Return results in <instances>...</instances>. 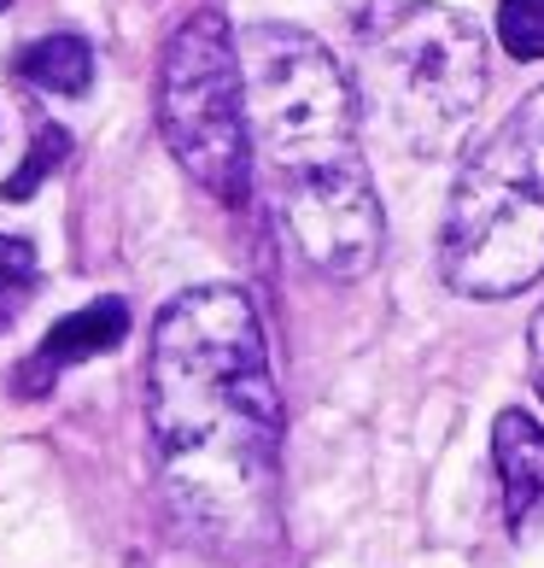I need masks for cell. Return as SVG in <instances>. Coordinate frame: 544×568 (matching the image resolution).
Here are the masks:
<instances>
[{
	"instance_id": "5bb4252c",
	"label": "cell",
	"mask_w": 544,
	"mask_h": 568,
	"mask_svg": "<svg viewBox=\"0 0 544 568\" xmlns=\"http://www.w3.org/2000/svg\"><path fill=\"white\" fill-rule=\"evenodd\" d=\"M7 7H12V0H0V12H7Z\"/></svg>"
},
{
	"instance_id": "7c38bea8",
	"label": "cell",
	"mask_w": 544,
	"mask_h": 568,
	"mask_svg": "<svg viewBox=\"0 0 544 568\" xmlns=\"http://www.w3.org/2000/svg\"><path fill=\"white\" fill-rule=\"evenodd\" d=\"M497 41L521 65L544 59V0H504L497 7Z\"/></svg>"
},
{
	"instance_id": "6da1fadb",
	"label": "cell",
	"mask_w": 544,
	"mask_h": 568,
	"mask_svg": "<svg viewBox=\"0 0 544 568\" xmlns=\"http://www.w3.org/2000/svg\"><path fill=\"white\" fill-rule=\"evenodd\" d=\"M146 423L158 493L187 539L217 551L276 539L281 398L258 311L240 287H187L158 311Z\"/></svg>"
},
{
	"instance_id": "8fae6325",
	"label": "cell",
	"mask_w": 544,
	"mask_h": 568,
	"mask_svg": "<svg viewBox=\"0 0 544 568\" xmlns=\"http://www.w3.org/2000/svg\"><path fill=\"white\" fill-rule=\"evenodd\" d=\"M65 153H71V135L59 130V123H41L35 130V146L24 153V164L7 176V187H0V200H30L41 182H48V171H59L65 164Z\"/></svg>"
},
{
	"instance_id": "8992f818",
	"label": "cell",
	"mask_w": 544,
	"mask_h": 568,
	"mask_svg": "<svg viewBox=\"0 0 544 568\" xmlns=\"http://www.w3.org/2000/svg\"><path fill=\"white\" fill-rule=\"evenodd\" d=\"M281 217L305 264L322 276H363L381 252V205L358 153L281 176Z\"/></svg>"
},
{
	"instance_id": "5b68a950",
	"label": "cell",
	"mask_w": 544,
	"mask_h": 568,
	"mask_svg": "<svg viewBox=\"0 0 544 568\" xmlns=\"http://www.w3.org/2000/svg\"><path fill=\"white\" fill-rule=\"evenodd\" d=\"M158 135L176 164L217 200L240 205L253 182V135H246V77L217 12H194L171 36L158 65Z\"/></svg>"
},
{
	"instance_id": "ba28073f",
	"label": "cell",
	"mask_w": 544,
	"mask_h": 568,
	"mask_svg": "<svg viewBox=\"0 0 544 568\" xmlns=\"http://www.w3.org/2000/svg\"><path fill=\"white\" fill-rule=\"evenodd\" d=\"M492 463L504 487V521L510 534H527L544 516V428L527 410H504L492 428Z\"/></svg>"
},
{
	"instance_id": "3957f363",
	"label": "cell",
	"mask_w": 544,
	"mask_h": 568,
	"mask_svg": "<svg viewBox=\"0 0 544 568\" xmlns=\"http://www.w3.org/2000/svg\"><path fill=\"white\" fill-rule=\"evenodd\" d=\"M439 270L463 300H510L544 276V89L463 164L445 205Z\"/></svg>"
},
{
	"instance_id": "9c48e42d",
	"label": "cell",
	"mask_w": 544,
	"mask_h": 568,
	"mask_svg": "<svg viewBox=\"0 0 544 568\" xmlns=\"http://www.w3.org/2000/svg\"><path fill=\"white\" fill-rule=\"evenodd\" d=\"M18 82H30V89H48V94H82L94 82V53L82 36H41L30 41L24 53L12 59Z\"/></svg>"
},
{
	"instance_id": "277c9868",
	"label": "cell",
	"mask_w": 544,
	"mask_h": 568,
	"mask_svg": "<svg viewBox=\"0 0 544 568\" xmlns=\"http://www.w3.org/2000/svg\"><path fill=\"white\" fill-rule=\"evenodd\" d=\"M240 77H246V118H253L258 146L276 164V176L358 153L351 146L358 89L346 82L340 59L317 36L292 24H253L240 36Z\"/></svg>"
},
{
	"instance_id": "52a82bcc",
	"label": "cell",
	"mask_w": 544,
	"mask_h": 568,
	"mask_svg": "<svg viewBox=\"0 0 544 568\" xmlns=\"http://www.w3.org/2000/svg\"><path fill=\"white\" fill-rule=\"evenodd\" d=\"M123 334H130V305H123V300H94V305L71 311V317H59L48 328V341L35 346V357L18 364L12 393L18 398H41L59 382V369H76V364H89V357L112 352Z\"/></svg>"
},
{
	"instance_id": "7a4b0ae2",
	"label": "cell",
	"mask_w": 544,
	"mask_h": 568,
	"mask_svg": "<svg viewBox=\"0 0 544 568\" xmlns=\"http://www.w3.org/2000/svg\"><path fill=\"white\" fill-rule=\"evenodd\" d=\"M358 100L374 130L439 153L486 100V36L433 0H363L351 12Z\"/></svg>"
},
{
	"instance_id": "30bf717a",
	"label": "cell",
	"mask_w": 544,
	"mask_h": 568,
	"mask_svg": "<svg viewBox=\"0 0 544 568\" xmlns=\"http://www.w3.org/2000/svg\"><path fill=\"white\" fill-rule=\"evenodd\" d=\"M30 300H35V246L0 235V328H12Z\"/></svg>"
},
{
	"instance_id": "4fadbf2b",
	"label": "cell",
	"mask_w": 544,
	"mask_h": 568,
	"mask_svg": "<svg viewBox=\"0 0 544 568\" xmlns=\"http://www.w3.org/2000/svg\"><path fill=\"white\" fill-rule=\"evenodd\" d=\"M533 382H538V393H544V311L533 317Z\"/></svg>"
}]
</instances>
